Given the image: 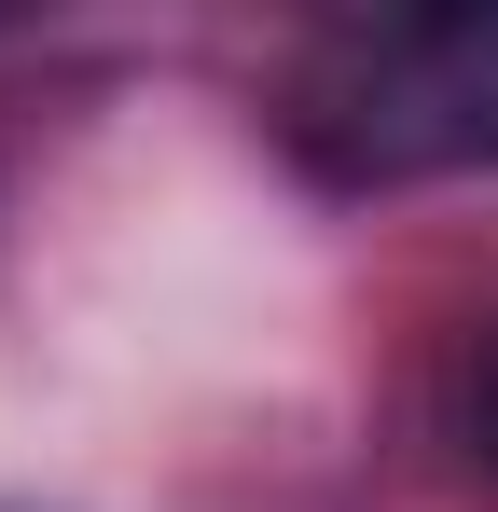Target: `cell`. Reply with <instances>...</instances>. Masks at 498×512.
<instances>
[{"label":"cell","instance_id":"cell-2","mask_svg":"<svg viewBox=\"0 0 498 512\" xmlns=\"http://www.w3.org/2000/svg\"><path fill=\"white\" fill-rule=\"evenodd\" d=\"M457 443H471V471L498 485V319L471 333V360H457Z\"/></svg>","mask_w":498,"mask_h":512},{"label":"cell","instance_id":"cell-1","mask_svg":"<svg viewBox=\"0 0 498 512\" xmlns=\"http://www.w3.org/2000/svg\"><path fill=\"white\" fill-rule=\"evenodd\" d=\"M291 153L332 194L498 167V0H415V14H332L277 84Z\"/></svg>","mask_w":498,"mask_h":512}]
</instances>
